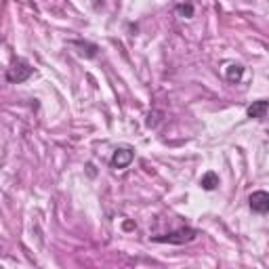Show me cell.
<instances>
[{
    "label": "cell",
    "instance_id": "5b68a950",
    "mask_svg": "<svg viewBox=\"0 0 269 269\" xmlns=\"http://www.w3.org/2000/svg\"><path fill=\"white\" fill-rule=\"evenodd\" d=\"M269 111V101H265V99H259V101H253V105L248 107V118H255V120H261V118H265V114Z\"/></svg>",
    "mask_w": 269,
    "mask_h": 269
},
{
    "label": "cell",
    "instance_id": "8992f818",
    "mask_svg": "<svg viewBox=\"0 0 269 269\" xmlns=\"http://www.w3.org/2000/svg\"><path fill=\"white\" fill-rule=\"evenodd\" d=\"M74 49H80L78 53L80 55H84V57H95L97 55V44H93V42H82V40H72L70 42Z\"/></svg>",
    "mask_w": 269,
    "mask_h": 269
},
{
    "label": "cell",
    "instance_id": "9c48e42d",
    "mask_svg": "<svg viewBox=\"0 0 269 269\" xmlns=\"http://www.w3.org/2000/svg\"><path fill=\"white\" fill-rule=\"evenodd\" d=\"M177 11L181 13V15H185V17H191V15H194V7H191V5H181V7H177Z\"/></svg>",
    "mask_w": 269,
    "mask_h": 269
},
{
    "label": "cell",
    "instance_id": "7a4b0ae2",
    "mask_svg": "<svg viewBox=\"0 0 269 269\" xmlns=\"http://www.w3.org/2000/svg\"><path fill=\"white\" fill-rule=\"evenodd\" d=\"M32 74H34V70L30 67V63L24 61V59H17L7 70V80L13 82V84H21V82H26Z\"/></svg>",
    "mask_w": 269,
    "mask_h": 269
},
{
    "label": "cell",
    "instance_id": "3957f363",
    "mask_svg": "<svg viewBox=\"0 0 269 269\" xmlns=\"http://www.w3.org/2000/svg\"><path fill=\"white\" fill-rule=\"evenodd\" d=\"M248 204H251L253 213H259V215L269 213V194L267 191H253L248 198Z\"/></svg>",
    "mask_w": 269,
    "mask_h": 269
},
{
    "label": "cell",
    "instance_id": "277c9868",
    "mask_svg": "<svg viewBox=\"0 0 269 269\" xmlns=\"http://www.w3.org/2000/svg\"><path fill=\"white\" fill-rule=\"evenodd\" d=\"M132 160H134V151H132L130 147H118V149L114 151V156H111V166L122 170V168H126Z\"/></svg>",
    "mask_w": 269,
    "mask_h": 269
},
{
    "label": "cell",
    "instance_id": "52a82bcc",
    "mask_svg": "<svg viewBox=\"0 0 269 269\" xmlns=\"http://www.w3.org/2000/svg\"><path fill=\"white\" fill-rule=\"evenodd\" d=\"M200 185L204 187L206 191H210V189H215L217 185H219V175L217 172H206V175H202V179H200Z\"/></svg>",
    "mask_w": 269,
    "mask_h": 269
},
{
    "label": "cell",
    "instance_id": "6da1fadb",
    "mask_svg": "<svg viewBox=\"0 0 269 269\" xmlns=\"http://www.w3.org/2000/svg\"><path fill=\"white\" fill-rule=\"evenodd\" d=\"M196 229L191 227H181V229H175L170 234H162V236H153V242H162V244H187L196 238Z\"/></svg>",
    "mask_w": 269,
    "mask_h": 269
},
{
    "label": "cell",
    "instance_id": "ba28073f",
    "mask_svg": "<svg viewBox=\"0 0 269 269\" xmlns=\"http://www.w3.org/2000/svg\"><path fill=\"white\" fill-rule=\"evenodd\" d=\"M242 74H244V67H242V65H238V63L227 65V70H225V76H227V80H229V82H238V80L242 78Z\"/></svg>",
    "mask_w": 269,
    "mask_h": 269
}]
</instances>
